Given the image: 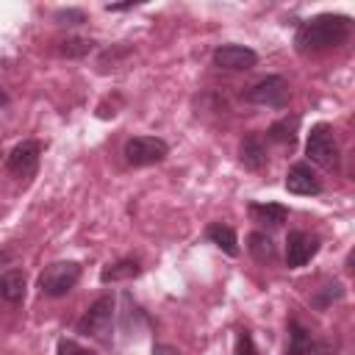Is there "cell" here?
<instances>
[{
  "label": "cell",
  "mask_w": 355,
  "mask_h": 355,
  "mask_svg": "<svg viewBox=\"0 0 355 355\" xmlns=\"http://www.w3.org/2000/svg\"><path fill=\"white\" fill-rule=\"evenodd\" d=\"M352 31V19L344 14H316L311 19H305L297 28L294 44L300 53H319L327 47H338L347 42Z\"/></svg>",
  "instance_id": "cell-1"
},
{
  "label": "cell",
  "mask_w": 355,
  "mask_h": 355,
  "mask_svg": "<svg viewBox=\"0 0 355 355\" xmlns=\"http://www.w3.org/2000/svg\"><path fill=\"white\" fill-rule=\"evenodd\" d=\"M80 280V266L75 261H55L39 275V291L44 297H64Z\"/></svg>",
  "instance_id": "cell-2"
},
{
  "label": "cell",
  "mask_w": 355,
  "mask_h": 355,
  "mask_svg": "<svg viewBox=\"0 0 355 355\" xmlns=\"http://www.w3.org/2000/svg\"><path fill=\"white\" fill-rule=\"evenodd\" d=\"M244 100L255 103V105H266V108H286L288 100H291L288 80L283 75H266V78H261L258 83H252L247 89Z\"/></svg>",
  "instance_id": "cell-3"
},
{
  "label": "cell",
  "mask_w": 355,
  "mask_h": 355,
  "mask_svg": "<svg viewBox=\"0 0 355 355\" xmlns=\"http://www.w3.org/2000/svg\"><path fill=\"white\" fill-rule=\"evenodd\" d=\"M305 155H308L313 164L324 166V169H330V166L338 164V144H336L333 128H330L327 122H319V125L311 128L308 141H305Z\"/></svg>",
  "instance_id": "cell-4"
},
{
  "label": "cell",
  "mask_w": 355,
  "mask_h": 355,
  "mask_svg": "<svg viewBox=\"0 0 355 355\" xmlns=\"http://www.w3.org/2000/svg\"><path fill=\"white\" fill-rule=\"evenodd\" d=\"M122 155L130 166H150V164H161L169 155V144L158 136H133L125 141Z\"/></svg>",
  "instance_id": "cell-5"
},
{
  "label": "cell",
  "mask_w": 355,
  "mask_h": 355,
  "mask_svg": "<svg viewBox=\"0 0 355 355\" xmlns=\"http://www.w3.org/2000/svg\"><path fill=\"white\" fill-rule=\"evenodd\" d=\"M111 322H114V297L103 294L78 319V333L92 336V338H105L111 333Z\"/></svg>",
  "instance_id": "cell-6"
},
{
  "label": "cell",
  "mask_w": 355,
  "mask_h": 355,
  "mask_svg": "<svg viewBox=\"0 0 355 355\" xmlns=\"http://www.w3.org/2000/svg\"><path fill=\"white\" fill-rule=\"evenodd\" d=\"M39 158H42V144L36 139H25L19 141L8 158H6V169L17 178H31L36 169H39Z\"/></svg>",
  "instance_id": "cell-7"
},
{
  "label": "cell",
  "mask_w": 355,
  "mask_h": 355,
  "mask_svg": "<svg viewBox=\"0 0 355 355\" xmlns=\"http://www.w3.org/2000/svg\"><path fill=\"white\" fill-rule=\"evenodd\" d=\"M319 252V239L305 230H291L286 236V266L300 269Z\"/></svg>",
  "instance_id": "cell-8"
},
{
  "label": "cell",
  "mask_w": 355,
  "mask_h": 355,
  "mask_svg": "<svg viewBox=\"0 0 355 355\" xmlns=\"http://www.w3.org/2000/svg\"><path fill=\"white\" fill-rule=\"evenodd\" d=\"M211 58H214V67L230 69V72H241V69H250L258 64V53L244 44H219Z\"/></svg>",
  "instance_id": "cell-9"
},
{
  "label": "cell",
  "mask_w": 355,
  "mask_h": 355,
  "mask_svg": "<svg viewBox=\"0 0 355 355\" xmlns=\"http://www.w3.org/2000/svg\"><path fill=\"white\" fill-rule=\"evenodd\" d=\"M286 189H288L291 194H300V197H316V194H322V180H319V175L311 169V164L300 161V164H294V166L288 169V175H286Z\"/></svg>",
  "instance_id": "cell-10"
},
{
  "label": "cell",
  "mask_w": 355,
  "mask_h": 355,
  "mask_svg": "<svg viewBox=\"0 0 355 355\" xmlns=\"http://www.w3.org/2000/svg\"><path fill=\"white\" fill-rule=\"evenodd\" d=\"M239 158H241V164H244L247 169H252V172H258V169L266 166V147H263V141H261L258 133H247V136L241 139V144H239Z\"/></svg>",
  "instance_id": "cell-11"
},
{
  "label": "cell",
  "mask_w": 355,
  "mask_h": 355,
  "mask_svg": "<svg viewBox=\"0 0 355 355\" xmlns=\"http://www.w3.org/2000/svg\"><path fill=\"white\" fill-rule=\"evenodd\" d=\"M286 355H316V341L308 327H302L297 319L288 322V347Z\"/></svg>",
  "instance_id": "cell-12"
},
{
  "label": "cell",
  "mask_w": 355,
  "mask_h": 355,
  "mask_svg": "<svg viewBox=\"0 0 355 355\" xmlns=\"http://www.w3.org/2000/svg\"><path fill=\"white\" fill-rule=\"evenodd\" d=\"M250 216L258 225L277 227V225H283L288 219V208L280 205V202H250Z\"/></svg>",
  "instance_id": "cell-13"
},
{
  "label": "cell",
  "mask_w": 355,
  "mask_h": 355,
  "mask_svg": "<svg viewBox=\"0 0 355 355\" xmlns=\"http://www.w3.org/2000/svg\"><path fill=\"white\" fill-rule=\"evenodd\" d=\"M0 300L11 305L25 300V275L19 269H8L6 275H0Z\"/></svg>",
  "instance_id": "cell-14"
},
{
  "label": "cell",
  "mask_w": 355,
  "mask_h": 355,
  "mask_svg": "<svg viewBox=\"0 0 355 355\" xmlns=\"http://www.w3.org/2000/svg\"><path fill=\"white\" fill-rule=\"evenodd\" d=\"M205 236H208V239H211L222 252H227L230 258H236V255H239V239H236V230H233L230 225L214 222V225H208Z\"/></svg>",
  "instance_id": "cell-15"
},
{
  "label": "cell",
  "mask_w": 355,
  "mask_h": 355,
  "mask_svg": "<svg viewBox=\"0 0 355 355\" xmlns=\"http://www.w3.org/2000/svg\"><path fill=\"white\" fill-rule=\"evenodd\" d=\"M139 275H141L139 261L122 258V261H116V263H108V266L100 272V280H103V283H119V280H133V277H139Z\"/></svg>",
  "instance_id": "cell-16"
},
{
  "label": "cell",
  "mask_w": 355,
  "mask_h": 355,
  "mask_svg": "<svg viewBox=\"0 0 355 355\" xmlns=\"http://www.w3.org/2000/svg\"><path fill=\"white\" fill-rule=\"evenodd\" d=\"M247 250L258 263H272L275 261V241L261 230H252L247 236Z\"/></svg>",
  "instance_id": "cell-17"
},
{
  "label": "cell",
  "mask_w": 355,
  "mask_h": 355,
  "mask_svg": "<svg viewBox=\"0 0 355 355\" xmlns=\"http://www.w3.org/2000/svg\"><path fill=\"white\" fill-rule=\"evenodd\" d=\"M297 116H283V119H277L269 130H266V136L272 139V141H277V144H291L294 141V133H297Z\"/></svg>",
  "instance_id": "cell-18"
},
{
  "label": "cell",
  "mask_w": 355,
  "mask_h": 355,
  "mask_svg": "<svg viewBox=\"0 0 355 355\" xmlns=\"http://www.w3.org/2000/svg\"><path fill=\"white\" fill-rule=\"evenodd\" d=\"M344 297V286L341 283H330V286H324L316 297H313V302L319 305V308H327L330 302H336V300H341Z\"/></svg>",
  "instance_id": "cell-19"
},
{
  "label": "cell",
  "mask_w": 355,
  "mask_h": 355,
  "mask_svg": "<svg viewBox=\"0 0 355 355\" xmlns=\"http://www.w3.org/2000/svg\"><path fill=\"white\" fill-rule=\"evenodd\" d=\"M92 44L94 42H89V39H67V42H61V53L64 55H86L89 50H92Z\"/></svg>",
  "instance_id": "cell-20"
},
{
  "label": "cell",
  "mask_w": 355,
  "mask_h": 355,
  "mask_svg": "<svg viewBox=\"0 0 355 355\" xmlns=\"http://www.w3.org/2000/svg\"><path fill=\"white\" fill-rule=\"evenodd\" d=\"M236 355H258L250 330H239V336H236Z\"/></svg>",
  "instance_id": "cell-21"
},
{
  "label": "cell",
  "mask_w": 355,
  "mask_h": 355,
  "mask_svg": "<svg viewBox=\"0 0 355 355\" xmlns=\"http://www.w3.org/2000/svg\"><path fill=\"white\" fill-rule=\"evenodd\" d=\"M55 355H89V349H83V347H80L78 341H72V338H58Z\"/></svg>",
  "instance_id": "cell-22"
},
{
  "label": "cell",
  "mask_w": 355,
  "mask_h": 355,
  "mask_svg": "<svg viewBox=\"0 0 355 355\" xmlns=\"http://www.w3.org/2000/svg\"><path fill=\"white\" fill-rule=\"evenodd\" d=\"M55 19L64 22V25H78V22H86V14L78 11V8H67V11H58Z\"/></svg>",
  "instance_id": "cell-23"
},
{
  "label": "cell",
  "mask_w": 355,
  "mask_h": 355,
  "mask_svg": "<svg viewBox=\"0 0 355 355\" xmlns=\"http://www.w3.org/2000/svg\"><path fill=\"white\" fill-rule=\"evenodd\" d=\"M153 355H180L175 347H166V344H155L153 347Z\"/></svg>",
  "instance_id": "cell-24"
},
{
  "label": "cell",
  "mask_w": 355,
  "mask_h": 355,
  "mask_svg": "<svg viewBox=\"0 0 355 355\" xmlns=\"http://www.w3.org/2000/svg\"><path fill=\"white\" fill-rule=\"evenodd\" d=\"M136 3H116V6H105L108 11H128V8H133Z\"/></svg>",
  "instance_id": "cell-25"
}]
</instances>
